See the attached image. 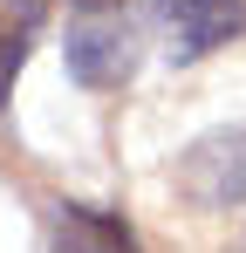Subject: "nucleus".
Listing matches in <instances>:
<instances>
[{
	"instance_id": "obj_3",
	"label": "nucleus",
	"mask_w": 246,
	"mask_h": 253,
	"mask_svg": "<svg viewBox=\"0 0 246 253\" xmlns=\"http://www.w3.org/2000/svg\"><path fill=\"white\" fill-rule=\"evenodd\" d=\"M69 69H76L82 89H117L123 76L137 69V42H130V28L89 14L82 28H69Z\"/></svg>"
},
{
	"instance_id": "obj_7",
	"label": "nucleus",
	"mask_w": 246,
	"mask_h": 253,
	"mask_svg": "<svg viewBox=\"0 0 246 253\" xmlns=\"http://www.w3.org/2000/svg\"><path fill=\"white\" fill-rule=\"evenodd\" d=\"M233 253H246V240H240V247H233Z\"/></svg>"
},
{
	"instance_id": "obj_1",
	"label": "nucleus",
	"mask_w": 246,
	"mask_h": 253,
	"mask_svg": "<svg viewBox=\"0 0 246 253\" xmlns=\"http://www.w3.org/2000/svg\"><path fill=\"white\" fill-rule=\"evenodd\" d=\"M178 192L205 212H233L246 206V130H212L178 158Z\"/></svg>"
},
{
	"instance_id": "obj_6",
	"label": "nucleus",
	"mask_w": 246,
	"mask_h": 253,
	"mask_svg": "<svg viewBox=\"0 0 246 253\" xmlns=\"http://www.w3.org/2000/svg\"><path fill=\"white\" fill-rule=\"evenodd\" d=\"M76 7H89V14H110V7H123V0H76Z\"/></svg>"
},
{
	"instance_id": "obj_5",
	"label": "nucleus",
	"mask_w": 246,
	"mask_h": 253,
	"mask_svg": "<svg viewBox=\"0 0 246 253\" xmlns=\"http://www.w3.org/2000/svg\"><path fill=\"white\" fill-rule=\"evenodd\" d=\"M41 21H48V0H0V103H7V89L21 76V62H28V48H35Z\"/></svg>"
},
{
	"instance_id": "obj_2",
	"label": "nucleus",
	"mask_w": 246,
	"mask_h": 253,
	"mask_svg": "<svg viewBox=\"0 0 246 253\" xmlns=\"http://www.w3.org/2000/svg\"><path fill=\"white\" fill-rule=\"evenodd\" d=\"M151 21L178 62H199L246 35V0H151Z\"/></svg>"
},
{
	"instance_id": "obj_4",
	"label": "nucleus",
	"mask_w": 246,
	"mask_h": 253,
	"mask_svg": "<svg viewBox=\"0 0 246 253\" xmlns=\"http://www.w3.org/2000/svg\"><path fill=\"white\" fill-rule=\"evenodd\" d=\"M48 253H137V233L123 226L117 212L62 206V212H55V247H48Z\"/></svg>"
}]
</instances>
